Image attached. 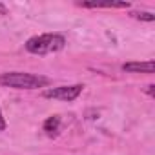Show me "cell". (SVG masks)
I'll return each mask as SVG.
<instances>
[{
  "label": "cell",
  "mask_w": 155,
  "mask_h": 155,
  "mask_svg": "<svg viewBox=\"0 0 155 155\" xmlns=\"http://www.w3.org/2000/svg\"><path fill=\"white\" fill-rule=\"evenodd\" d=\"M49 84L48 77L33 75V73H22V71H8L0 75V86L15 88V90H37Z\"/></svg>",
  "instance_id": "1"
},
{
  "label": "cell",
  "mask_w": 155,
  "mask_h": 155,
  "mask_svg": "<svg viewBox=\"0 0 155 155\" xmlns=\"http://www.w3.org/2000/svg\"><path fill=\"white\" fill-rule=\"evenodd\" d=\"M66 46V38L58 33H44L31 37L26 42V49L33 55H46V53H55L60 51Z\"/></svg>",
  "instance_id": "2"
},
{
  "label": "cell",
  "mask_w": 155,
  "mask_h": 155,
  "mask_svg": "<svg viewBox=\"0 0 155 155\" xmlns=\"http://www.w3.org/2000/svg\"><path fill=\"white\" fill-rule=\"evenodd\" d=\"M84 86L82 84H75V86H58V88H49L44 91L46 99H55V101H75L82 93Z\"/></svg>",
  "instance_id": "3"
},
{
  "label": "cell",
  "mask_w": 155,
  "mask_h": 155,
  "mask_svg": "<svg viewBox=\"0 0 155 155\" xmlns=\"http://www.w3.org/2000/svg\"><path fill=\"white\" fill-rule=\"evenodd\" d=\"M122 71H128V73H153L155 71V62L153 60L126 62V64H122Z\"/></svg>",
  "instance_id": "4"
},
{
  "label": "cell",
  "mask_w": 155,
  "mask_h": 155,
  "mask_svg": "<svg viewBox=\"0 0 155 155\" xmlns=\"http://www.w3.org/2000/svg\"><path fill=\"white\" fill-rule=\"evenodd\" d=\"M58 130H60V117L58 115H51V117H48L44 120V131L49 137H57Z\"/></svg>",
  "instance_id": "5"
},
{
  "label": "cell",
  "mask_w": 155,
  "mask_h": 155,
  "mask_svg": "<svg viewBox=\"0 0 155 155\" xmlns=\"http://www.w3.org/2000/svg\"><path fill=\"white\" fill-rule=\"evenodd\" d=\"M82 8H130V2H79Z\"/></svg>",
  "instance_id": "6"
},
{
  "label": "cell",
  "mask_w": 155,
  "mask_h": 155,
  "mask_svg": "<svg viewBox=\"0 0 155 155\" xmlns=\"http://www.w3.org/2000/svg\"><path fill=\"white\" fill-rule=\"evenodd\" d=\"M137 20H144V22H153L155 20V15L151 13H131Z\"/></svg>",
  "instance_id": "7"
},
{
  "label": "cell",
  "mask_w": 155,
  "mask_h": 155,
  "mask_svg": "<svg viewBox=\"0 0 155 155\" xmlns=\"http://www.w3.org/2000/svg\"><path fill=\"white\" fill-rule=\"evenodd\" d=\"M6 130V119L2 115V110H0V131H4Z\"/></svg>",
  "instance_id": "8"
},
{
  "label": "cell",
  "mask_w": 155,
  "mask_h": 155,
  "mask_svg": "<svg viewBox=\"0 0 155 155\" xmlns=\"http://www.w3.org/2000/svg\"><path fill=\"white\" fill-rule=\"evenodd\" d=\"M0 15H8V8L4 4H0Z\"/></svg>",
  "instance_id": "9"
},
{
  "label": "cell",
  "mask_w": 155,
  "mask_h": 155,
  "mask_svg": "<svg viewBox=\"0 0 155 155\" xmlns=\"http://www.w3.org/2000/svg\"><path fill=\"white\" fill-rule=\"evenodd\" d=\"M153 88H155L153 84H150V86H148V93H150V95H153Z\"/></svg>",
  "instance_id": "10"
}]
</instances>
